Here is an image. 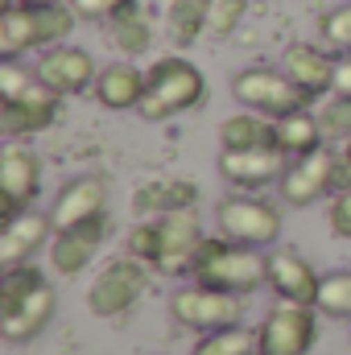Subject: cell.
Listing matches in <instances>:
<instances>
[{
	"label": "cell",
	"instance_id": "obj_1",
	"mask_svg": "<svg viewBox=\"0 0 351 355\" xmlns=\"http://www.w3.org/2000/svg\"><path fill=\"white\" fill-rule=\"evenodd\" d=\"M194 281L228 289V293H257L261 285H268V252L264 248H248L236 244L228 236H207L194 252Z\"/></svg>",
	"mask_w": 351,
	"mask_h": 355
},
{
	"label": "cell",
	"instance_id": "obj_2",
	"mask_svg": "<svg viewBox=\"0 0 351 355\" xmlns=\"http://www.w3.org/2000/svg\"><path fill=\"white\" fill-rule=\"evenodd\" d=\"M207 103V75L190 62V58H157L149 67V87H145V99H141V120H170V116H182L190 107Z\"/></svg>",
	"mask_w": 351,
	"mask_h": 355
},
{
	"label": "cell",
	"instance_id": "obj_3",
	"mask_svg": "<svg viewBox=\"0 0 351 355\" xmlns=\"http://www.w3.org/2000/svg\"><path fill=\"white\" fill-rule=\"evenodd\" d=\"M215 227L219 236L248 244V248H273L281 240V207L257 198V194H232L215 207Z\"/></svg>",
	"mask_w": 351,
	"mask_h": 355
},
{
	"label": "cell",
	"instance_id": "obj_4",
	"mask_svg": "<svg viewBox=\"0 0 351 355\" xmlns=\"http://www.w3.org/2000/svg\"><path fill=\"white\" fill-rule=\"evenodd\" d=\"M170 314L186 331L194 335H211V331H223V327H236L244 318V302L240 293H228V289H215V285H182L170 293Z\"/></svg>",
	"mask_w": 351,
	"mask_h": 355
},
{
	"label": "cell",
	"instance_id": "obj_5",
	"mask_svg": "<svg viewBox=\"0 0 351 355\" xmlns=\"http://www.w3.org/2000/svg\"><path fill=\"white\" fill-rule=\"evenodd\" d=\"M149 289V265L137 257H116L95 272L87 289V310L95 318H124Z\"/></svg>",
	"mask_w": 351,
	"mask_h": 355
},
{
	"label": "cell",
	"instance_id": "obj_6",
	"mask_svg": "<svg viewBox=\"0 0 351 355\" xmlns=\"http://www.w3.org/2000/svg\"><path fill=\"white\" fill-rule=\"evenodd\" d=\"M232 95L244 107H252L261 116H273V120L310 107V95L298 87L285 71H273V67H244V71H236L232 75Z\"/></svg>",
	"mask_w": 351,
	"mask_h": 355
},
{
	"label": "cell",
	"instance_id": "obj_7",
	"mask_svg": "<svg viewBox=\"0 0 351 355\" xmlns=\"http://www.w3.org/2000/svg\"><path fill=\"white\" fill-rule=\"evenodd\" d=\"M257 339H261V355H310L314 339H318L314 306L277 302L257 327Z\"/></svg>",
	"mask_w": 351,
	"mask_h": 355
},
{
	"label": "cell",
	"instance_id": "obj_8",
	"mask_svg": "<svg viewBox=\"0 0 351 355\" xmlns=\"http://www.w3.org/2000/svg\"><path fill=\"white\" fill-rule=\"evenodd\" d=\"M33 71H37V79L46 87L58 91V95H83V91L95 87V75H99V67H95V58L83 46H67V42L42 50Z\"/></svg>",
	"mask_w": 351,
	"mask_h": 355
},
{
	"label": "cell",
	"instance_id": "obj_9",
	"mask_svg": "<svg viewBox=\"0 0 351 355\" xmlns=\"http://www.w3.org/2000/svg\"><path fill=\"white\" fill-rule=\"evenodd\" d=\"M58 91H50L42 79L25 95L17 99H0V132L8 141H21V137H33V132H46L54 120H58Z\"/></svg>",
	"mask_w": 351,
	"mask_h": 355
},
{
	"label": "cell",
	"instance_id": "obj_10",
	"mask_svg": "<svg viewBox=\"0 0 351 355\" xmlns=\"http://www.w3.org/2000/svg\"><path fill=\"white\" fill-rule=\"evenodd\" d=\"M42 190V157L25 145H4L0 153V194H4V219H12L17 211L33 207Z\"/></svg>",
	"mask_w": 351,
	"mask_h": 355
},
{
	"label": "cell",
	"instance_id": "obj_11",
	"mask_svg": "<svg viewBox=\"0 0 351 355\" xmlns=\"http://www.w3.org/2000/svg\"><path fill=\"white\" fill-rule=\"evenodd\" d=\"M54 310H58V289H54L50 281H42V285L29 289L25 297L0 306V335H4L8 343H29V339H37V335L50 327Z\"/></svg>",
	"mask_w": 351,
	"mask_h": 355
},
{
	"label": "cell",
	"instance_id": "obj_12",
	"mask_svg": "<svg viewBox=\"0 0 351 355\" xmlns=\"http://www.w3.org/2000/svg\"><path fill=\"white\" fill-rule=\"evenodd\" d=\"M331 166H335V149H318V153H306V157H293L285 166V174L277 182L281 190V202L285 207H310L318 202L323 194H331Z\"/></svg>",
	"mask_w": 351,
	"mask_h": 355
},
{
	"label": "cell",
	"instance_id": "obj_13",
	"mask_svg": "<svg viewBox=\"0 0 351 355\" xmlns=\"http://www.w3.org/2000/svg\"><path fill=\"white\" fill-rule=\"evenodd\" d=\"M268 289L277 293V302H298V306H318V289L323 277L306 257H298L293 248H268Z\"/></svg>",
	"mask_w": 351,
	"mask_h": 355
},
{
	"label": "cell",
	"instance_id": "obj_14",
	"mask_svg": "<svg viewBox=\"0 0 351 355\" xmlns=\"http://www.w3.org/2000/svg\"><path fill=\"white\" fill-rule=\"evenodd\" d=\"M95 215H108V182L95 174H83V178H71L54 202H50V223L54 232H67V227H79Z\"/></svg>",
	"mask_w": 351,
	"mask_h": 355
},
{
	"label": "cell",
	"instance_id": "obj_15",
	"mask_svg": "<svg viewBox=\"0 0 351 355\" xmlns=\"http://www.w3.org/2000/svg\"><path fill=\"white\" fill-rule=\"evenodd\" d=\"M50 240H54L50 211L42 215V211L25 207V211H17L12 219H4V232H0V265H4V268L29 265V261H33V252L50 248Z\"/></svg>",
	"mask_w": 351,
	"mask_h": 355
},
{
	"label": "cell",
	"instance_id": "obj_16",
	"mask_svg": "<svg viewBox=\"0 0 351 355\" xmlns=\"http://www.w3.org/2000/svg\"><path fill=\"white\" fill-rule=\"evenodd\" d=\"M103 236H108V215H95L87 223H79V227L54 232V240H50V265H54V272L58 277H79L95 261Z\"/></svg>",
	"mask_w": 351,
	"mask_h": 355
},
{
	"label": "cell",
	"instance_id": "obj_17",
	"mask_svg": "<svg viewBox=\"0 0 351 355\" xmlns=\"http://www.w3.org/2000/svg\"><path fill=\"white\" fill-rule=\"evenodd\" d=\"M289 166V157L281 149H223L219 153V178L240 186V190H261V186H273L281 182Z\"/></svg>",
	"mask_w": 351,
	"mask_h": 355
},
{
	"label": "cell",
	"instance_id": "obj_18",
	"mask_svg": "<svg viewBox=\"0 0 351 355\" xmlns=\"http://www.w3.org/2000/svg\"><path fill=\"white\" fill-rule=\"evenodd\" d=\"M162 223V272H170V277H182V272H190L194 268V252H198V244L207 240V232H203V219L194 215V207L190 211H174V215H162L157 219Z\"/></svg>",
	"mask_w": 351,
	"mask_h": 355
},
{
	"label": "cell",
	"instance_id": "obj_19",
	"mask_svg": "<svg viewBox=\"0 0 351 355\" xmlns=\"http://www.w3.org/2000/svg\"><path fill=\"white\" fill-rule=\"evenodd\" d=\"M145 87H149V71H141L132 58H120V62L99 67L91 95H95L108 112H132V107H141Z\"/></svg>",
	"mask_w": 351,
	"mask_h": 355
},
{
	"label": "cell",
	"instance_id": "obj_20",
	"mask_svg": "<svg viewBox=\"0 0 351 355\" xmlns=\"http://www.w3.org/2000/svg\"><path fill=\"white\" fill-rule=\"evenodd\" d=\"M335 58H339V54H327V50L314 46V42H293V46H285V54H281V71L306 91L310 99H318V95H327L331 83H335Z\"/></svg>",
	"mask_w": 351,
	"mask_h": 355
},
{
	"label": "cell",
	"instance_id": "obj_21",
	"mask_svg": "<svg viewBox=\"0 0 351 355\" xmlns=\"http://www.w3.org/2000/svg\"><path fill=\"white\" fill-rule=\"evenodd\" d=\"M194 202H198V182H190V178H153V182L137 186V194H132V211L145 219L190 211Z\"/></svg>",
	"mask_w": 351,
	"mask_h": 355
},
{
	"label": "cell",
	"instance_id": "obj_22",
	"mask_svg": "<svg viewBox=\"0 0 351 355\" xmlns=\"http://www.w3.org/2000/svg\"><path fill=\"white\" fill-rule=\"evenodd\" d=\"M323 141H327V132H323V120L310 112V107H302V112H289V116H277L273 120V145L293 162V157H306V153H318L323 149Z\"/></svg>",
	"mask_w": 351,
	"mask_h": 355
},
{
	"label": "cell",
	"instance_id": "obj_23",
	"mask_svg": "<svg viewBox=\"0 0 351 355\" xmlns=\"http://www.w3.org/2000/svg\"><path fill=\"white\" fill-rule=\"evenodd\" d=\"M219 145L232 149V153H236V149H277V145H273V116L264 120L261 112H252V107L228 116V120L219 124Z\"/></svg>",
	"mask_w": 351,
	"mask_h": 355
},
{
	"label": "cell",
	"instance_id": "obj_24",
	"mask_svg": "<svg viewBox=\"0 0 351 355\" xmlns=\"http://www.w3.org/2000/svg\"><path fill=\"white\" fill-rule=\"evenodd\" d=\"M25 50H37V17H33V8H21L8 0L0 8V54L21 58Z\"/></svg>",
	"mask_w": 351,
	"mask_h": 355
},
{
	"label": "cell",
	"instance_id": "obj_25",
	"mask_svg": "<svg viewBox=\"0 0 351 355\" xmlns=\"http://www.w3.org/2000/svg\"><path fill=\"white\" fill-rule=\"evenodd\" d=\"M166 29H170V37L178 46L198 42L203 33H211V0H170Z\"/></svg>",
	"mask_w": 351,
	"mask_h": 355
},
{
	"label": "cell",
	"instance_id": "obj_26",
	"mask_svg": "<svg viewBox=\"0 0 351 355\" xmlns=\"http://www.w3.org/2000/svg\"><path fill=\"white\" fill-rule=\"evenodd\" d=\"M108 42H112L116 54L137 58V54H145V50L153 46V29H149V21L132 8V12H120V17L108 21Z\"/></svg>",
	"mask_w": 351,
	"mask_h": 355
},
{
	"label": "cell",
	"instance_id": "obj_27",
	"mask_svg": "<svg viewBox=\"0 0 351 355\" xmlns=\"http://www.w3.org/2000/svg\"><path fill=\"white\" fill-rule=\"evenodd\" d=\"M194 355H261V339H257V331H248V327L236 322V327L198 335Z\"/></svg>",
	"mask_w": 351,
	"mask_h": 355
},
{
	"label": "cell",
	"instance_id": "obj_28",
	"mask_svg": "<svg viewBox=\"0 0 351 355\" xmlns=\"http://www.w3.org/2000/svg\"><path fill=\"white\" fill-rule=\"evenodd\" d=\"M37 17V50H50V46H62L75 25H79V12L71 4H54V8H33Z\"/></svg>",
	"mask_w": 351,
	"mask_h": 355
},
{
	"label": "cell",
	"instance_id": "obj_29",
	"mask_svg": "<svg viewBox=\"0 0 351 355\" xmlns=\"http://www.w3.org/2000/svg\"><path fill=\"white\" fill-rule=\"evenodd\" d=\"M314 310L318 314H331V318H351V268L323 277V289H318V306Z\"/></svg>",
	"mask_w": 351,
	"mask_h": 355
},
{
	"label": "cell",
	"instance_id": "obj_30",
	"mask_svg": "<svg viewBox=\"0 0 351 355\" xmlns=\"http://www.w3.org/2000/svg\"><path fill=\"white\" fill-rule=\"evenodd\" d=\"M124 248H128V257H137L141 265L157 268V265H162V223H157V219H145V223H137V227L128 232Z\"/></svg>",
	"mask_w": 351,
	"mask_h": 355
},
{
	"label": "cell",
	"instance_id": "obj_31",
	"mask_svg": "<svg viewBox=\"0 0 351 355\" xmlns=\"http://www.w3.org/2000/svg\"><path fill=\"white\" fill-rule=\"evenodd\" d=\"M46 277H42V268L33 265H12L4 268V277H0V306H8V302H17V297H25L29 289H37Z\"/></svg>",
	"mask_w": 351,
	"mask_h": 355
},
{
	"label": "cell",
	"instance_id": "obj_32",
	"mask_svg": "<svg viewBox=\"0 0 351 355\" xmlns=\"http://www.w3.org/2000/svg\"><path fill=\"white\" fill-rule=\"evenodd\" d=\"M318 37H323V46L327 50H351V0L348 4H339V8H331L323 21H318Z\"/></svg>",
	"mask_w": 351,
	"mask_h": 355
},
{
	"label": "cell",
	"instance_id": "obj_33",
	"mask_svg": "<svg viewBox=\"0 0 351 355\" xmlns=\"http://www.w3.org/2000/svg\"><path fill=\"white\" fill-rule=\"evenodd\" d=\"M318 120H323L327 141H339V145L351 141V99L348 95H331V103L318 112Z\"/></svg>",
	"mask_w": 351,
	"mask_h": 355
},
{
	"label": "cell",
	"instance_id": "obj_34",
	"mask_svg": "<svg viewBox=\"0 0 351 355\" xmlns=\"http://www.w3.org/2000/svg\"><path fill=\"white\" fill-rule=\"evenodd\" d=\"M252 0H211V33L215 37H232L240 29V21L248 17Z\"/></svg>",
	"mask_w": 351,
	"mask_h": 355
},
{
	"label": "cell",
	"instance_id": "obj_35",
	"mask_svg": "<svg viewBox=\"0 0 351 355\" xmlns=\"http://www.w3.org/2000/svg\"><path fill=\"white\" fill-rule=\"evenodd\" d=\"M37 83V71H29V67H21L17 58H4L0 62V99H17V95H25V91Z\"/></svg>",
	"mask_w": 351,
	"mask_h": 355
},
{
	"label": "cell",
	"instance_id": "obj_36",
	"mask_svg": "<svg viewBox=\"0 0 351 355\" xmlns=\"http://www.w3.org/2000/svg\"><path fill=\"white\" fill-rule=\"evenodd\" d=\"M327 223L339 240H351V190L331 194V211H327Z\"/></svg>",
	"mask_w": 351,
	"mask_h": 355
},
{
	"label": "cell",
	"instance_id": "obj_37",
	"mask_svg": "<svg viewBox=\"0 0 351 355\" xmlns=\"http://www.w3.org/2000/svg\"><path fill=\"white\" fill-rule=\"evenodd\" d=\"M331 95H348L351 99V50H343L335 58V83H331Z\"/></svg>",
	"mask_w": 351,
	"mask_h": 355
},
{
	"label": "cell",
	"instance_id": "obj_38",
	"mask_svg": "<svg viewBox=\"0 0 351 355\" xmlns=\"http://www.w3.org/2000/svg\"><path fill=\"white\" fill-rule=\"evenodd\" d=\"M339 190H351V157L343 149L335 153V166H331V194H339Z\"/></svg>",
	"mask_w": 351,
	"mask_h": 355
},
{
	"label": "cell",
	"instance_id": "obj_39",
	"mask_svg": "<svg viewBox=\"0 0 351 355\" xmlns=\"http://www.w3.org/2000/svg\"><path fill=\"white\" fill-rule=\"evenodd\" d=\"M75 12H79V21H108L112 12H108V0H67Z\"/></svg>",
	"mask_w": 351,
	"mask_h": 355
},
{
	"label": "cell",
	"instance_id": "obj_40",
	"mask_svg": "<svg viewBox=\"0 0 351 355\" xmlns=\"http://www.w3.org/2000/svg\"><path fill=\"white\" fill-rule=\"evenodd\" d=\"M21 8H54V4H67V0H12Z\"/></svg>",
	"mask_w": 351,
	"mask_h": 355
},
{
	"label": "cell",
	"instance_id": "obj_41",
	"mask_svg": "<svg viewBox=\"0 0 351 355\" xmlns=\"http://www.w3.org/2000/svg\"><path fill=\"white\" fill-rule=\"evenodd\" d=\"M343 153H348V157H351V141H348V145H343Z\"/></svg>",
	"mask_w": 351,
	"mask_h": 355
}]
</instances>
